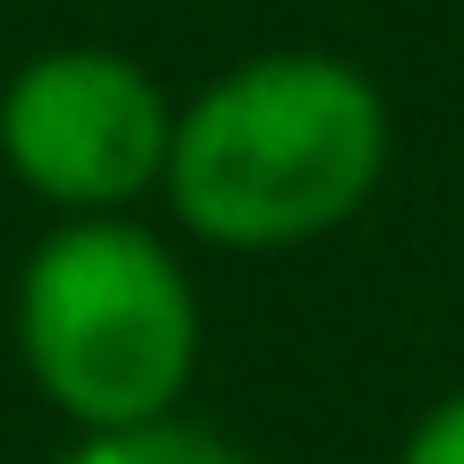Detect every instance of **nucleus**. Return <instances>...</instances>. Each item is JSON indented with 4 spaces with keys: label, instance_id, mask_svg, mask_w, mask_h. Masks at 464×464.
<instances>
[{
    "label": "nucleus",
    "instance_id": "nucleus-4",
    "mask_svg": "<svg viewBox=\"0 0 464 464\" xmlns=\"http://www.w3.org/2000/svg\"><path fill=\"white\" fill-rule=\"evenodd\" d=\"M69 464H249L241 448H224L216 430H198V421H138V430H95Z\"/></svg>",
    "mask_w": 464,
    "mask_h": 464
},
{
    "label": "nucleus",
    "instance_id": "nucleus-3",
    "mask_svg": "<svg viewBox=\"0 0 464 464\" xmlns=\"http://www.w3.org/2000/svg\"><path fill=\"white\" fill-rule=\"evenodd\" d=\"M0 155L34 198L69 216H112L164 181L172 103L121 52H44L0 95Z\"/></svg>",
    "mask_w": 464,
    "mask_h": 464
},
{
    "label": "nucleus",
    "instance_id": "nucleus-5",
    "mask_svg": "<svg viewBox=\"0 0 464 464\" xmlns=\"http://www.w3.org/2000/svg\"><path fill=\"white\" fill-rule=\"evenodd\" d=\"M404 464H464V396H448L413 439H404Z\"/></svg>",
    "mask_w": 464,
    "mask_h": 464
},
{
    "label": "nucleus",
    "instance_id": "nucleus-1",
    "mask_svg": "<svg viewBox=\"0 0 464 464\" xmlns=\"http://www.w3.org/2000/svg\"><path fill=\"white\" fill-rule=\"evenodd\" d=\"M387 172V103L353 61L266 52L224 69L172 121L164 189L172 216L224 249H293L318 241L379 189Z\"/></svg>",
    "mask_w": 464,
    "mask_h": 464
},
{
    "label": "nucleus",
    "instance_id": "nucleus-2",
    "mask_svg": "<svg viewBox=\"0 0 464 464\" xmlns=\"http://www.w3.org/2000/svg\"><path fill=\"white\" fill-rule=\"evenodd\" d=\"M17 344L34 387L86 439L138 430L164 421L198 370V301L155 232L121 216H78L26 258Z\"/></svg>",
    "mask_w": 464,
    "mask_h": 464
}]
</instances>
